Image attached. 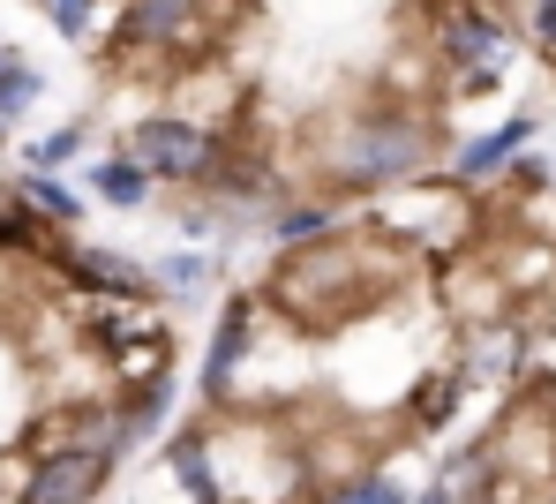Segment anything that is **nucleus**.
<instances>
[{"label":"nucleus","instance_id":"1","mask_svg":"<svg viewBox=\"0 0 556 504\" xmlns=\"http://www.w3.org/2000/svg\"><path fill=\"white\" fill-rule=\"evenodd\" d=\"M324 174L339 189H362V197L414 189V181L437 174V121L406 113V105H362V113L339 121L331 151H324Z\"/></svg>","mask_w":556,"mask_h":504},{"label":"nucleus","instance_id":"2","mask_svg":"<svg viewBox=\"0 0 556 504\" xmlns=\"http://www.w3.org/2000/svg\"><path fill=\"white\" fill-rule=\"evenodd\" d=\"M271 302L286 316H301V324H316V331H331L339 316H354V308L369 302V287H362V249L354 241H301V249H286V264L271 272Z\"/></svg>","mask_w":556,"mask_h":504},{"label":"nucleus","instance_id":"3","mask_svg":"<svg viewBox=\"0 0 556 504\" xmlns=\"http://www.w3.org/2000/svg\"><path fill=\"white\" fill-rule=\"evenodd\" d=\"M128 159H143L151 181H218L226 143H218V128H203L188 113H143L128 128Z\"/></svg>","mask_w":556,"mask_h":504},{"label":"nucleus","instance_id":"4","mask_svg":"<svg viewBox=\"0 0 556 504\" xmlns=\"http://www.w3.org/2000/svg\"><path fill=\"white\" fill-rule=\"evenodd\" d=\"M437 61L459 76V91H489L496 76H504V61H511V30H504V15L496 8H444V23H437Z\"/></svg>","mask_w":556,"mask_h":504},{"label":"nucleus","instance_id":"5","mask_svg":"<svg viewBox=\"0 0 556 504\" xmlns=\"http://www.w3.org/2000/svg\"><path fill=\"white\" fill-rule=\"evenodd\" d=\"M113 46L121 53H203L211 46V23H203V8L195 0H128L121 8V23H113Z\"/></svg>","mask_w":556,"mask_h":504},{"label":"nucleus","instance_id":"6","mask_svg":"<svg viewBox=\"0 0 556 504\" xmlns=\"http://www.w3.org/2000/svg\"><path fill=\"white\" fill-rule=\"evenodd\" d=\"M113 459H121V452L76 437L68 452H46V459H38V475L23 482V497L30 504H84V497H98V490L113 482Z\"/></svg>","mask_w":556,"mask_h":504},{"label":"nucleus","instance_id":"7","mask_svg":"<svg viewBox=\"0 0 556 504\" xmlns=\"http://www.w3.org/2000/svg\"><path fill=\"white\" fill-rule=\"evenodd\" d=\"M53 264L68 272V287H84V294H113V302H143V294L159 287L151 264L113 256V249H53Z\"/></svg>","mask_w":556,"mask_h":504},{"label":"nucleus","instance_id":"8","mask_svg":"<svg viewBox=\"0 0 556 504\" xmlns=\"http://www.w3.org/2000/svg\"><path fill=\"white\" fill-rule=\"evenodd\" d=\"M249 331H256V302L233 294L218 308V331H211V354H203V406H226L233 400V369L249 354Z\"/></svg>","mask_w":556,"mask_h":504},{"label":"nucleus","instance_id":"9","mask_svg":"<svg viewBox=\"0 0 556 504\" xmlns=\"http://www.w3.org/2000/svg\"><path fill=\"white\" fill-rule=\"evenodd\" d=\"M527 143H534V121L519 113V121H504V128H489V136H473V143H466L459 159H452V181H466V189H473V181H496V174H504V159H519Z\"/></svg>","mask_w":556,"mask_h":504},{"label":"nucleus","instance_id":"10","mask_svg":"<svg viewBox=\"0 0 556 504\" xmlns=\"http://www.w3.org/2000/svg\"><path fill=\"white\" fill-rule=\"evenodd\" d=\"M166 429V377H143L128 400L113 406V452H136L143 437Z\"/></svg>","mask_w":556,"mask_h":504},{"label":"nucleus","instance_id":"11","mask_svg":"<svg viewBox=\"0 0 556 504\" xmlns=\"http://www.w3.org/2000/svg\"><path fill=\"white\" fill-rule=\"evenodd\" d=\"M166 467H174V482H181L195 504H218V497H226V482H218V467H211V437H203V429H181V437L166 444Z\"/></svg>","mask_w":556,"mask_h":504},{"label":"nucleus","instance_id":"12","mask_svg":"<svg viewBox=\"0 0 556 504\" xmlns=\"http://www.w3.org/2000/svg\"><path fill=\"white\" fill-rule=\"evenodd\" d=\"M466 385H481V377H511L519 369V331L511 324H489V331H473V346H466Z\"/></svg>","mask_w":556,"mask_h":504},{"label":"nucleus","instance_id":"13","mask_svg":"<svg viewBox=\"0 0 556 504\" xmlns=\"http://www.w3.org/2000/svg\"><path fill=\"white\" fill-rule=\"evenodd\" d=\"M91 189L105 203H121V211H136V203L151 197V166H143V159H128V151H121V159H98V166H91Z\"/></svg>","mask_w":556,"mask_h":504},{"label":"nucleus","instance_id":"14","mask_svg":"<svg viewBox=\"0 0 556 504\" xmlns=\"http://www.w3.org/2000/svg\"><path fill=\"white\" fill-rule=\"evenodd\" d=\"M15 197H23V203H38V211H46L53 226H76V218H84V197H76L68 181H53L46 166H30V174L15 181Z\"/></svg>","mask_w":556,"mask_h":504},{"label":"nucleus","instance_id":"15","mask_svg":"<svg viewBox=\"0 0 556 504\" xmlns=\"http://www.w3.org/2000/svg\"><path fill=\"white\" fill-rule=\"evenodd\" d=\"M459 392H466V369H444L437 385H421V392H414V429H444Z\"/></svg>","mask_w":556,"mask_h":504},{"label":"nucleus","instance_id":"16","mask_svg":"<svg viewBox=\"0 0 556 504\" xmlns=\"http://www.w3.org/2000/svg\"><path fill=\"white\" fill-rule=\"evenodd\" d=\"M46 226H53V218H46V211H38V203H0V249H46Z\"/></svg>","mask_w":556,"mask_h":504},{"label":"nucleus","instance_id":"17","mask_svg":"<svg viewBox=\"0 0 556 504\" xmlns=\"http://www.w3.org/2000/svg\"><path fill=\"white\" fill-rule=\"evenodd\" d=\"M278 249H301V241H324L331 234V203H293V211H278Z\"/></svg>","mask_w":556,"mask_h":504},{"label":"nucleus","instance_id":"18","mask_svg":"<svg viewBox=\"0 0 556 504\" xmlns=\"http://www.w3.org/2000/svg\"><path fill=\"white\" fill-rule=\"evenodd\" d=\"M151 279H159V294H195V287H203V279H211V256H159V264H151Z\"/></svg>","mask_w":556,"mask_h":504},{"label":"nucleus","instance_id":"19","mask_svg":"<svg viewBox=\"0 0 556 504\" xmlns=\"http://www.w3.org/2000/svg\"><path fill=\"white\" fill-rule=\"evenodd\" d=\"M331 497H346V504H399L406 490H399L391 475H346V482H331Z\"/></svg>","mask_w":556,"mask_h":504},{"label":"nucleus","instance_id":"20","mask_svg":"<svg viewBox=\"0 0 556 504\" xmlns=\"http://www.w3.org/2000/svg\"><path fill=\"white\" fill-rule=\"evenodd\" d=\"M84 151V121H68V128H53L46 143H30V166H61V159H76Z\"/></svg>","mask_w":556,"mask_h":504},{"label":"nucleus","instance_id":"21","mask_svg":"<svg viewBox=\"0 0 556 504\" xmlns=\"http://www.w3.org/2000/svg\"><path fill=\"white\" fill-rule=\"evenodd\" d=\"M527 30H534V46H542V53H556V0H534Z\"/></svg>","mask_w":556,"mask_h":504}]
</instances>
